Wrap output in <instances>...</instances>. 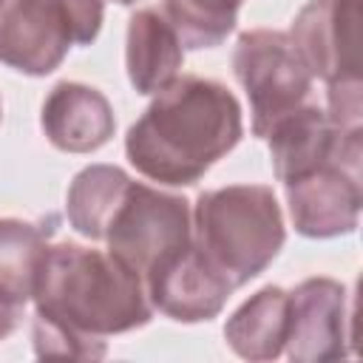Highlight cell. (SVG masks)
I'll return each instance as SVG.
<instances>
[{
  "instance_id": "1",
  "label": "cell",
  "mask_w": 363,
  "mask_h": 363,
  "mask_svg": "<svg viewBox=\"0 0 363 363\" xmlns=\"http://www.w3.org/2000/svg\"><path fill=\"white\" fill-rule=\"evenodd\" d=\"M31 340L37 357L99 360L105 337L142 329L153 318L142 275L77 241L48 244L34 289Z\"/></svg>"
},
{
  "instance_id": "2",
  "label": "cell",
  "mask_w": 363,
  "mask_h": 363,
  "mask_svg": "<svg viewBox=\"0 0 363 363\" xmlns=\"http://www.w3.org/2000/svg\"><path fill=\"white\" fill-rule=\"evenodd\" d=\"M244 136L235 94L207 77H176L153 94L145 113L128 128V162L167 187L196 184Z\"/></svg>"
},
{
  "instance_id": "3",
  "label": "cell",
  "mask_w": 363,
  "mask_h": 363,
  "mask_svg": "<svg viewBox=\"0 0 363 363\" xmlns=\"http://www.w3.org/2000/svg\"><path fill=\"white\" fill-rule=\"evenodd\" d=\"M193 210V244L233 284L258 278L286 241L281 204L267 184H227L199 193Z\"/></svg>"
},
{
  "instance_id": "4",
  "label": "cell",
  "mask_w": 363,
  "mask_h": 363,
  "mask_svg": "<svg viewBox=\"0 0 363 363\" xmlns=\"http://www.w3.org/2000/svg\"><path fill=\"white\" fill-rule=\"evenodd\" d=\"M108 252L145 275L193 241V210L184 196L130 182L116 204L105 238Z\"/></svg>"
},
{
  "instance_id": "5",
  "label": "cell",
  "mask_w": 363,
  "mask_h": 363,
  "mask_svg": "<svg viewBox=\"0 0 363 363\" xmlns=\"http://www.w3.org/2000/svg\"><path fill=\"white\" fill-rule=\"evenodd\" d=\"M233 74L247 91L252 136L258 139H264L281 116L306 102L315 79L292 37L275 28H250L238 34Z\"/></svg>"
},
{
  "instance_id": "6",
  "label": "cell",
  "mask_w": 363,
  "mask_h": 363,
  "mask_svg": "<svg viewBox=\"0 0 363 363\" xmlns=\"http://www.w3.org/2000/svg\"><path fill=\"white\" fill-rule=\"evenodd\" d=\"M360 159L363 153L332 159L284 184L295 233L303 238H337L357 230L363 207Z\"/></svg>"
},
{
  "instance_id": "7",
  "label": "cell",
  "mask_w": 363,
  "mask_h": 363,
  "mask_svg": "<svg viewBox=\"0 0 363 363\" xmlns=\"http://www.w3.org/2000/svg\"><path fill=\"white\" fill-rule=\"evenodd\" d=\"M289 37L312 77L326 85L360 82V0H309Z\"/></svg>"
},
{
  "instance_id": "8",
  "label": "cell",
  "mask_w": 363,
  "mask_h": 363,
  "mask_svg": "<svg viewBox=\"0 0 363 363\" xmlns=\"http://www.w3.org/2000/svg\"><path fill=\"white\" fill-rule=\"evenodd\" d=\"M349 295L335 278H306L289 289L284 352L295 363H326L349 354Z\"/></svg>"
},
{
  "instance_id": "9",
  "label": "cell",
  "mask_w": 363,
  "mask_h": 363,
  "mask_svg": "<svg viewBox=\"0 0 363 363\" xmlns=\"http://www.w3.org/2000/svg\"><path fill=\"white\" fill-rule=\"evenodd\" d=\"M360 133V128H340L323 108L303 102L281 116L264 139L269 142L275 179L281 184H289L332 159L363 153Z\"/></svg>"
},
{
  "instance_id": "10",
  "label": "cell",
  "mask_w": 363,
  "mask_h": 363,
  "mask_svg": "<svg viewBox=\"0 0 363 363\" xmlns=\"http://www.w3.org/2000/svg\"><path fill=\"white\" fill-rule=\"evenodd\" d=\"M145 289L153 312H162L179 323L213 320L233 295V284L201 255L193 241L156 264L145 275Z\"/></svg>"
},
{
  "instance_id": "11",
  "label": "cell",
  "mask_w": 363,
  "mask_h": 363,
  "mask_svg": "<svg viewBox=\"0 0 363 363\" xmlns=\"http://www.w3.org/2000/svg\"><path fill=\"white\" fill-rule=\"evenodd\" d=\"M68 26L54 0H0V62L45 77L62 65L71 48Z\"/></svg>"
},
{
  "instance_id": "12",
  "label": "cell",
  "mask_w": 363,
  "mask_h": 363,
  "mask_svg": "<svg viewBox=\"0 0 363 363\" xmlns=\"http://www.w3.org/2000/svg\"><path fill=\"white\" fill-rule=\"evenodd\" d=\"M45 139L62 153H94L111 142L116 116L108 96L85 82H57L40 111Z\"/></svg>"
},
{
  "instance_id": "13",
  "label": "cell",
  "mask_w": 363,
  "mask_h": 363,
  "mask_svg": "<svg viewBox=\"0 0 363 363\" xmlns=\"http://www.w3.org/2000/svg\"><path fill=\"white\" fill-rule=\"evenodd\" d=\"M184 62V45L173 26L156 9H139L128 20L125 68L136 94H159L167 88Z\"/></svg>"
},
{
  "instance_id": "14",
  "label": "cell",
  "mask_w": 363,
  "mask_h": 363,
  "mask_svg": "<svg viewBox=\"0 0 363 363\" xmlns=\"http://www.w3.org/2000/svg\"><path fill=\"white\" fill-rule=\"evenodd\" d=\"M289 329V289L261 286L224 323L227 346L244 360H275L284 354Z\"/></svg>"
},
{
  "instance_id": "15",
  "label": "cell",
  "mask_w": 363,
  "mask_h": 363,
  "mask_svg": "<svg viewBox=\"0 0 363 363\" xmlns=\"http://www.w3.org/2000/svg\"><path fill=\"white\" fill-rule=\"evenodd\" d=\"M133 179L116 167V164H88L82 167L65 193V216L68 224L91 238V241H102L105 238V227L116 210V204L122 201L128 184Z\"/></svg>"
},
{
  "instance_id": "16",
  "label": "cell",
  "mask_w": 363,
  "mask_h": 363,
  "mask_svg": "<svg viewBox=\"0 0 363 363\" xmlns=\"http://www.w3.org/2000/svg\"><path fill=\"white\" fill-rule=\"evenodd\" d=\"M51 227L23 218H0V298L23 306L34 298Z\"/></svg>"
},
{
  "instance_id": "17",
  "label": "cell",
  "mask_w": 363,
  "mask_h": 363,
  "mask_svg": "<svg viewBox=\"0 0 363 363\" xmlns=\"http://www.w3.org/2000/svg\"><path fill=\"white\" fill-rule=\"evenodd\" d=\"M241 3L244 0H164L162 14L184 48L201 51L221 45L233 34Z\"/></svg>"
},
{
  "instance_id": "18",
  "label": "cell",
  "mask_w": 363,
  "mask_h": 363,
  "mask_svg": "<svg viewBox=\"0 0 363 363\" xmlns=\"http://www.w3.org/2000/svg\"><path fill=\"white\" fill-rule=\"evenodd\" d=\"M74 45H91L102 28L105 3L102 0H54Z\"/></svg>"
},
{
  "instance_id": "19",
  "label": "cell",
  "mask_w": 363,
  "mask_h": 363,
  "mask_svg": "<svg viewBox=\"0 0 363 363\" xmlns=\"http://www.w3.org/2000/svg\"><path fill=\"white\" fill-rule=\"evenodd\" d=\"M20 309H23V306L6 303V301L0 298V340H6V337L17 329V323H20Z\"/></svg>"
},
{
  "instance_id": "20",
  "label": "cell",
  "mask_w": 363,
  "mask_h": 363,
  "mask_svg": "<svg viewBox=\"0 0 363 363\" xmlns=\"http://www.w3.org/2000/svg\"><path fill=\"white\" fill-rule=\"evenodd\" d=\"M113 3H119V6H133V3H139V0H113Z\"/></svg>"
},
{
  "instance_id": "21",
  "label": "cell",
  "mask_w": 363,
  "mask_h": 363,
  "mask_svg": "<svg viewBox=\"0 0 363 363\" xmlns=\"http://www.w3.org/2000/svg\"><path fill=\"white\" fill-rule=\"evenodd\" d=\"M0 116H3V105H0Z\"/></svg>"
}]
</instances>
